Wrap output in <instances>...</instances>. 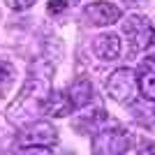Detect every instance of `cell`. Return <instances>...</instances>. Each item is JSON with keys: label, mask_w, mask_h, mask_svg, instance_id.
Returning a JSON list of instances; mask_svg holds the SVG:
<instances>
[{"label": "cell", "mask_w": 155, "mask_h": 155, "mask_svg": "<svg viewBox=\"0 0 155 155\" xmlns=\"http://www.w3.org/2000/svg\"><path fill=\"white\" fill-rule=\"evenodd\" d=\"M104 91L118 104H134V100L141 95L137 84V72L130 67H118L111 72L104 81Z\"/></svg>", "instance_id": "cell-1"}, {"label": "cell", "mask_w": 155, "mask_h": 155, "mask_svg": "<svg viewBox=\"0 0 155 155\" xmlns=\"http://www.w3.org/2000/svg\"><path fill=\"white\" fill-rule=\"evenodd\" d=\"M153 32H155V28L150 26L148 16H141V14H130L123 23L125 42L132 46V51H146Z\"/></svg>", "instance_id": "cell-2"}, {"label": "cell", "mask_w": 155, "mask_h": 155, "mask_svg": "<svg viewBox=\"0 0 155 155\" xmlns=\"http://www.w3.org/2000/svg\"><path fill=\"white\" fill-rule=\"evenodd\" d=\"M123 12L120 7H116L114 2H107V0H97V2H91V5L84 9V19L91 28H107L114 26L116 21H120Z\"/></svg>", "instance_id": "cell-3"}, {"label": "cell", "mask_w": 155, "mask_h": 155, "mask_svg": "<svg viewBox=\"0 0 155 155\" xmlns=\"http://www.w3.org/2000/svg\"><path fill=\"white\" fill-rule=\"evenodd\" d=\"M21 139L28 141V146H23L26 150H49V146L56 143V139H58V132H56V127L51 123L42 120V123L30 125L21 134Z\"/></svg>", "instance_id": "cell-4"}, {"label": "cell", "mask_w": 155, "mask_h": 155, "mask_svg": "<svg viewBox=\"0 0 155 155\" xmlns=\"http://www.w3.org/2000/svg\"><path fill=\"white\" fill-rule=\"evenodd\" d=\"M77 104L72 100L70 91H51L49 97L42 102V114L49 118H63V116H70V111Z\"/></svg>", "instance_id": "cell-5"}, {"label": "cell", "mask_w": 155, "mask_h": 155, "mask_svg": "<svg viewBox=\"0 0 155 155\" xmlns=\"http://www.w3.org/2000/svg\"><path fill=\"white\" fill-rule=\"evenodd\" d=\"M137 84L143 100L155 102V56H146L137 67Z\"/></svg>", "instance_id": "cell-6"}, {"label": "cell", "mask_w": 155, "mask_h": 155, "mask_svg": "<svg viewBox=\"0 0 155 155\" xmlns=\"http://www.w3.org/2000/svg\"><path fill=\"white\" fill-rule=\"evenodd\" d=\"M123 51V39L116 32H102L93 39V53L100 60H116Z\"/></svg>", "instance_id": "cell-7"}, {"label": "cell", "mask_w": 155, "mask_h": 155, "mask_svg": "<svg viewBox=\"0 0 155 155\" xmlns=\"http://www.w3.org/2000/svg\"><path fill=\"white\" fill-rule=\"evenodd\" d=\"M95 139H102L104 146L95 148V153H123V150L130 148V139H127V132L120 127H114V130H107L102 132L100 137Z\"/></svg>", "instance_id": "cell-8"}, {"label": "cell", "mask_w": 155, "mask_h": 155, "mask_svg": "<svg viewBox=\"0 0 155 155\" xmlns=\"http://www.w3.org/2000/svg\"><path fill=\"white\" fill-rule=\"evenodd\" d=\"M14 81H16V70L14 65L0 60V100H5L14 88Z\"/></svg>", "instance_id": "cell-9"}, {"label": "cell", "mask_w": 155, "mask_h": 155, "mask_svg": "<svg viewBox=\"0 0 155 155\" xmlns=\"http://www.w3.org/2000/svg\"><path fill=\"white\" fill-rule=\"evenodd\" d=\"M72 95V100H74V104H84L88 97H91V84L88 81H77V84H72V88H67Z\"/></svg>", "instance_id": "cell-10"}, {"label": "cell", "mask_w": 155, "mask_h": 155, "mask_svg": "<svg viewBox=\"0 0 155 155\" xmlns=\"http://www.w3.org/2000/svg\"><path fill=\"white\" fill-rule=\"evenodd\" d=\"M7 7L9 9H14V12H23V9H28V7H32L37 0H5Z\"/></svg>", "instance_id": "cell-11"}, {"label": "cell", "mask_w": 155, "mask_h": 155, "mask_svg": "<svg viewBox=\"0 0 155 155\" xmlns=\"http://www.w3.org/2000/svg\"><path fill=\"white\" fill-rule=\"evenodd\" d=\"M65 7H67L65 0H49V14H58V12H63Z\"/></svg>", "instance_id": "cell-12"}, {"label": "cell", "mask_w": 155, "mask_h": 155, "mask_svg": "<svg viewBox=\"0 0 155 155\" xmlns=\"http://www.w3.org/2000/svg\"><path fill=\"white\" fill-rule=\"evenodd\" d=\"M146 51L150 53V56H155V32H153V37H150V44H148V49Z\"/></svg>", "instance_id": "cell-13"}, {"label": "cell", "mask_w": 155, "mask_h": 155, "mask_svg": "<svg viewBox=\"0 0 155 155\" xmlns=\"http://www.w3.org/2000/svg\"><path fill=\"white\" fill-rule=\"evenodd\" d=\"M143 153H155V143H153V146H146V148H143Z\"/></svg>", "instance_id": "cell-14"}]
</instances>
